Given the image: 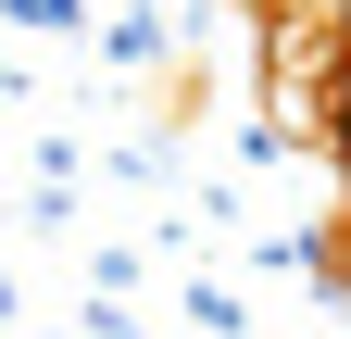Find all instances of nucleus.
<instances>
[{
	"instance_id": "1",
	"label": "nucleus",
	"mask_w": 351,
	"mask_h": 339,
	"mask_svg": "<svg viewBox=\"0 0 351 339\" xmlns=\"http://www.w3.org/2000/svg\"><path fill=\"white\" fill-rule=\"evenodd\" d=\"M326 126H339V176H351V25H339V63H326Z\"/></svg>"
}]
</instances>
